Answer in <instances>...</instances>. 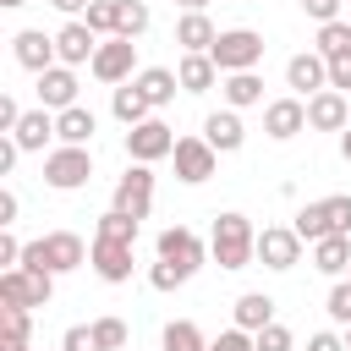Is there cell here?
<instances>
[{"mask_svg": "<svg viewBox=\"0 0 351 351\" xmlns=\"http://www.w3.org/2000/svg\"><path fill=\"white\" fill-rule=\"evenodd\" d=\"M208 258L219 263V269H247L252 258H258V230H252V219L247 214H219L214 219V236H208Z\"/></svg>", "mask_w": 351, "mask_h": 351, "instance_id": "obj_1", "label": "cell"}, {"mask_svg": "<svg viewBox=\"0 0 351 351\" xmlns=\"http://www.w3.org/2000/svg\"><path fill=\"white\" fill-rule=\"evenodd\" d=\"M22 263L27 269H49V274H71V269L88 263V247H82L77 230H49V236H38V241L22 247Z\"/></svg>", "mask_w": 351, "mask_h": 351, "instance_id": "obj_2", "label": "cell"}, {"mask_svg": "<svg viewBox=\"0 0 351 351\" xmlns=\"http://www.w3.org/2000/svg\"><path fill=\"white\" fill-rule=\"evenodd\" d=\"M208 55H214L219 77H230V71H258V60H263V33H252V27H225Z\"/></svg>", "mask_w": 351, "mask_h": 351, "instance_id": "obj_3", "label": "cell"}, {"mask_svg": "<svg viewBox=\"0 0 351 351\" xmlns=\"http://www.w3.org/2000/svg\"><path fill=\"white\" fill-rule=\"evenodd\" d=\"M49 296H55V274L49 269L16 263V269L0 274V302L5 307H49Z\"/></svg>", "mask_w": 351, "mask_h": 351, "instance_id": "obj_4", "label": "cell"}, {"mask_svg": "<svg viewBox=\"0 0 351 351\" xmlns=\"http://www.w3.org/2000/svg\"><path fill=\"white\" fill-rule=\"evenodd\" d=\"M88 181H93V154H88V148L60 143V148L44 159V186H55V192H77V186H88Z\"/></svg>", "mask_w": 351, "mask_h": 351, "instance_id": "obj_5", "label": "cell"}, {"mask_svg": "<svg viewBox=\"0 0 351 351\" xmlns=\"http://www.w3.org/2000/svg\"><path fill=\"white\" fill-rule=\"evenodd\" d=\"M170 154H176V132H170L159 115L126 126V159H132V165H159V159H170Z\"/></svg>", "mask_w": 351, "mask_h": 351, "instance_id": "obj_6", "label": "cell"}, {"mask_svg": "<svg viewBox=\"0 0 351 351\" xmlns=\"http://www.w3.org/2000/svg\"><path fill=\"white\" fill-rule=\"evenodd\" d=\"M132 66H137V38H104L99 44V55L88 60V71L99 77V82H110V88H121V82H132Z\"/></svg>", "mask_w": 351, "mask_h": 351, "instance_id": "obj_7", "label": "cell"}, {"mask_svg": "<svg viewBox=\"0 0 351 351\" xmlns=\"http://www.w3.org/2000/svg\"><path fill=\"white\" fill-rule=\"evenodd\" d=\"M176 181H186V186H203L208 176H214V165H219V148L208 143V137H176Z\"/></svg>", "mask_w": 351, "mask_h": 351, "instance_id": "obj_8", "label": "cell"}, {"mask_svg": "<svg viewBox=\"0 0 351 351\" xmlns=\"http://www.w3.org/2000/svg\"><path fill=\"white\" fill-rule=\"evenodd\" d=\"M258 258H263V269H274V274L296 269V263H302V236H296V225H263V230H258Z\"/></svg>", "mask_w": 351, "mask_h": 351, "instance_id": "obj_9", "label": "cell"}, {"mask_svg": "<svg viewBox=\"0 0 351 351\" xmlns=\"http://www.w3.org/2000/svg\"><path fill=\"white\" fill-rule=\"evenodd\" d=\"M110 208H121V214H132V219H148V208H154V170L148 165H132L121 181H115V203Z\"/></svg>", "mask_w": 351, "mask_h": 351, "instance_id": "obj_10", "label": "cell"}, {"mask_svg": "<svg viewBox=\"0 0 351 351\" xmlns=\"http://www.w3.org/2000/svg\"><path fill=\"white\" fill-rule=\"evenodd\" d=\"M159 258H165V263H181L186 274H197L203 258H208V247L197 241L192 225H165V230H159Z\"/></svg>", "mask_w": 351, "mask_h": 351, "instance_id": "obj_11", "label": "cell"}, {"mask_svg": "<svg viewBox=\"0 0 351 351\" xmlns=\"http://www.w3.org/2000/svg\"><path fill=\"white\" fill-rule=\"evenodd\" d=\"M88 263L104 285H126L132 280V241H110V236H93L88 247Z\"/></svg>", "mask_w": 351, "mask_h": 351, "instance_id": "obj_12", "label": "cell"}, {"mask_svg": "<svg viewBox=\"0 0 351 351\" xmlns=\"http://www.w3.org/2000/svg\"><path fill=\"white\" fill-rule=\"evenodd\" d=\"M307 126L313 132H346L351 126V93H340V88L313 93L307 99Z\"/></svg>", "mask_w": 351, "mask_h": 351, "instance_id": "obj_13", "label": "cell"}, {"mask_svg": "<svg viewBox=\"0 0 351 351\" xmlns=\"http://www.w3.org/2000/svg\"><path fill=\"white\" fill-rule=\"evenodd\" d=\"M99 44H104V38H99L82 16H71V22L55 33V55H60V66H82V60H93V55H99Z\"/></svg>", "mask_w": 351, "mask_h": 351, "instance_id": "obj_14", "label": "cell"}, {"mask_svg": "<svg viewBox=\"0 0 351 351\" xmlns=\"http://www.w3.org/2000/svg\"><path fill=\"white\" fill-rule=\"evenodd\" d=\"M285 88H296V93H324L329 88V60L318 55V49H302V55H291L285 60Z\"/></svg>", "mask_w": 351, "mask_h": 351, "instance_id": "obj_15", "label": "cell"}, {"mask_svg": "<svg viewBox=\"0 0 351 351\" xmlns=\"http://www.w3.org/2000/svg\"><path fill=\"white\" fill-rule=\"evenodd\" d=\"M11 55H16V66H27L33 77H38V71H49V66L60 60V55H55V38H49V33H38V27H22V33L11 38Z\"/></svg>", "mask_w": 351, "mask_h": 351, "instance_id": "obj_16", "label": "cell"}, {"mask_svg": "<svg viewBox=\"0 0 351 351\" xmlns=\"http://www.w3.org/2000/svg\"><path fill=\"white\" fill-rule=\"evenodd\" d=\"M38 104H44V110H55V115H60V110H71V104H77V71H71V66H60V60H55L49 71H38Z\"/></svg>", "mask_w": 351, "mask_h": 351, "instance_id": "obj_17", "label": "cell"}, {"mask_svg": "<svg viewBox=\"0 0 351 351\" xmlns=\"http://www.w3.org/2000/svg\"><path fill=\"white\" fill-rule=\"evenodd\" d=\"M263 132H269L274 143H291L296 132H307V104H302V99H274V104H263Z\"/></svg>", "mask_w": 351, "mask_h": 351, "instance_id": "obj_18", "label": "cell"}, {"mask_svg": "<svg viewBox=\"0 0 351 351\" xmlns=\"http://www.w3.org/2000/svg\"><path fill=\"white\" fill-rule=\"evenodd\" d=\"M203 137H208V143H214L219 154H236V148L247 143V126H241V110H230V104H225V110H214V115L203 121Z\"/></svg>", "mask_w": 351, "mask_h": 351, "instance_id": "obj_19", "label": "cell"}, {"mask_svg": "<svg viewBox=\"0 0 351 351\" xmlns=\"http://www.w3.org/2000/svg\"><path fill=\"white\" fill-rule=\"evenodd\" d=\"M214 38H219V27H214L203 11H181V22H176V44H181L186 55H208Z\"/></svg>", "mask_w": 351, "mask_h": 351, "instance_id": "obj_20", "label": "cell"}, {"mask_svg": "<svg viewBox=\"0 0 351 351\" xmlns=\"http://www.w3.org/2000/svg\"><path fill=\"white\" fill-rule=\"evenodd\" d=\"M11 137H16L22 154H38V148L55 137V110H44V104H38V110H22V121H16Z\"/></svg>", "mask_w": 351, "mask_h": 351, "instance_id": "obj_21", "label": "cell"}, {"mask_svg": "<svg viewBox=\"0 0 351 351\" xmlns=\"http://www.w3.org/2000/svg\"><path fill=\"white\" fill-rule=\"evenodd\" d=\"M93 132H99V115H93L88 104H71V110H60V115H55V137H60V143L88 148V143H93Z\"/></svg>", "mask_w": 351, "mask_h": 351, "instance_id": "obj_22", "label": "cell"}, {"mask_svg": "<svg viewBox=\"0 0 351 351\" xmlns=\"http://www.w3.org/2000/svg\"><path fill=\"white\" fill-rule=\"evenodd\" d=\"M132 82L143 88V99H148L154 110H165V104H176V88H181V77H176L170 66H148V71H137Z\"/></svg>", "mask_w": 351, "mask_h": 351, "instance_id": "obj_23", "label": "cell"}, {"mask_svg": "<svg viewBox=\"0 0 351 351\" xmlns=\"http://www.w3.org/2000/svg\"><path fill=\"white\" fill-rule=\"evenodd\" d=\"M176 77H181V93H208L219 82V66H214V55H181Z\"/></svg>", "mask_w": 351, "mask_h": 351, "instance_id": "obj_24", "label": "cell"}, {"mask_svg": "<svg viewBox=\"0 0 351 351\" xmlns=\"http://www.w3.org/2000/svg\"><path fill=\"white\" fill-rule=\"evenodd\" d=\"M219 93H225L230 110H252V104H263V77L258 71H230L219 82Z\"/></svg>", "mask_w": 351, "mask_h": 351, "instance_id": "obj_25", "label": "cell"}, {"mask_svg": "<svg viewBox=\"0 0 351 351\" xmlns=\"http://www.w3.org/2000/svg\"><path fill=\"white\" fill-rule=\"evenodd\" d=\"M110 110H115V121H121V126H137V121H148V115H154V104L143 99V88H137V82H121V88L110 93Z\"/></svg>", "mask_w": 351, "mask_h": 351, "instance_id": "obj_26", "label": "cell"}, {"mask_svg": "<svg viewBox=\"0 0 351 351\" xmlns=\"http://www.w3.org/2000/svg\"><path fill=\"white\" fill-rule=\"evenodd\" d=\"M313 269H318V274H346V269H351V236H324V241H313Z\"/></svg>", "mask_w": 351, "mask_h": 351, "instance_id": "obj_27", "label": "cell"}, {"mask_svg": "<svg viewBox=\"0 0 351 351\" xmlns=\"http://www.w3.org/2000/svg\"><path fill=\"white\" fill-rule=\"evenodd\" d=\"M236 324L241 329H263V324H274V296H263V291H247V296H236Z\"/></svg>", "mask_w": 351, "mask_h": 351, "instance_id": "obj_28", "label": "cell"}, {"mask_svg": "<svg viewBox=\"0 0 351 351\" xmlns=\"http://www.w3.org/2000/svg\"><path fill=\"white\" fill-rule=\"evenodd\" d=\"M291 225H296V236H302V241H324V236H340V230L329 225V208H324V197H318V203H307V208H296V219H291Z\"/></svg>", "mask_w": 351, "mask_h": 351, "instance_id": "obj_29", "label": "cell"}, {"mask_svg": "<svg viewBox=\"0 0 351 351\" xmlns=\"http://www.w3.org/2000/svg\"><path fill=\"white\" fill-rule=\"evenodd\" d=\"M82 22H88L99 38H115V33H121V0H88Z\"/></svg>", "mask_w": 351, "mask_h": 351, "instance_id": "obj_30", "label": "cell"}, {"mask_svg": "<svg viewBox=\"0 0 351 351\" xmlns=\"http://www.w3.org/2000/svg\"><path fill=\"white\" fill-rule=\"evenodd\" d=\"M165 351H208V340L192 318H170L165 324Z\"/></svg>", "mask_w": 351, "mask_h": 351, "instance_id": "obj_31", "label": "cell"}, {"mask_svg": "<svg viewBox=\"0 0 351 351\" xmlns=\"http://www.w3.org/2000/svg\"><path fill=\"white\" fill-rule=\"evenodd\" d=\"M318 55L335 60V55H351V22H318Z\"/></svg>", "mask_w": 351, "mask_h": 351, "instance_id": "obj_32", "label": "cell"}, {"mask_svg": "<svg viewBox=\"0 0 351 351\" xmlns=\"http://www.w3.org/2000/svg\"><path fill=\"white\" fill-rule=\"evenodd\" d=\"M137 230H143V219L110 208V214H99V230H93V236H110V241H132V247H137Z\"/></svg>", "mask_w": 351, "mask_h": 351, "instance_id": "obj_33", "label": "cell"}, {"mask_svg": "<svg viewBox=\"0 0 351 351\" xmlns=\"http://www.w3.org/2000/svg\"><path fill=\"white\" fill-rule=\"evenodd\" d=\"M148 0H121V38H143L148 33Z\"/></svg>", "mask_w": 351, "mask_h": 351, "instance_id": "obj_34", "label": "cell"}, {"mask_svg": "<svg viewBox=\"0 0 351 351\" xmlns=\"http://www.w3.org/2000/svg\"><path fill=\"white\" fill-rule=\"evenodd\" d=\"M93 340H99V351H126V324L121 318H93Z\"/></svg>", "mask_w": 351, "mask_h": 351, "instance_id": "obj_35", "label": "cell"}, {"mask_svg": "<svg viewBox=\"0 0 351 351\" xmlns=\"http://www.w3.org/2000/svg\"><path fill=\"white\" fill-rule=\"evenodd\" d=\"M186 280H192V274H186L181 263H165V258L148 269V285H154V291H176V285H186Z\"/></svg>", "mask_w": 351, "mask_h": 351, "instance_id": "obj_36", "label": "cell"}, {"mask_svg": "<svg viewBox=\"0 0 351 351\" xmlns=\"http://www.w3.org/2000/svg\"><path fill=\"white\" fill-rule=\"evenodd\" d=\"M208 351H258V340H252V329L230 324L225 335H214V340H208Z\"/></svg>", "mask_w": 351, "mask_h": 351, "instance_id": "obj_37", "label": "cell"}, {"mask_svg": "<svg viewBox=\"0 0 351 351\" xmlns=\"http://www.w3.org/2000/svg\"><path fill=\"white\" fill-rule=\"evenodd\" d=\"M252 340H258V351H296V340H291V329H285V324H263Z\"/></svg>", "mask_w": 351, "mask_h": 351, "instance_id": "obj_38", "label": "cell"}, {"mask_svg": "<svg viewBox=\"0 0 351 351\" xmlns=\"http://www.w3.org/2000/svg\"><path fill=\"white\" fill-rule=\"evenodd\" d=\"M0 329H5V340H27V329H33L27 307H0Z\"/></svg>", "mask_w": 351, "mask_h": 351, "instance_id": "obj_39", "label": "cell"}, {"mask_svg": "<svg viewBox=\"0 0 351 351\" xmlns=\"http://www.w3.org/2000/svg\"><path fill=\"white\" fill-rule=\"evenodd\" d=\"M324 208H329V225H335L340 236H351V192H335V197H324Z\"/></svg>", "mask_w": 351, "mask_h": 351, "instance_id": "obj_40", "label": "cell"}, {"mask_svg": "<svg viewBox=\"0 0 351 351\" xmlns=\"http://www.w3.org/2000/svg\"><path fill=\"white\" fill-rule=\"evenodd\" d=\"M60 351H99V340H93V324H71V329L60 335Z\"/></svg>", "mask_w": 351, "mask_h": 351, "instance_id": "obj_41", "label": "cell"}, {"mask_svg": "<svg viewBox=\"0 0 351 351\" xmlns=\"http://www.w3.org/2000/svg\"><path fill=\"white\" fill-rule=\"evenodd\" d=\"M324 307H329V318H335V324H351V280H340V285L329 291V302H324Z\"/></svg>", "mask_w": 351, "mask_h": 351, "instance_id": "obj_42", "label": "cell"}, {"mask_svg": "<svg viewBox=\"0 0 351 351\" xmlns=\"http://www.w3.org/2000/svg\"><path fill=\"white\" fill-rule=\"evenodd\" d=\"M329 88L351 93V55H335V60H329Z\"/></svg>", "mask_w": 351, "mask_h": 351, "instance_id": "obj_43", "label": "cell"}, {"mask_svg": "<svg viewBox=\"0 0 351 351\" xmlns=\"http://www.w3.org/2000/svg\"><path fill=\"white\" fill-rule=\"evenodd\" d=\"M302 11H307L313 22H335V16H340V0H302Z\"/></svg>", "mask_w": 351, "mask_h": 351, "instance_id": "obj_44", "label": "cell"}, {"mask_svg": "<svg viewBox=\"0 0 351 351\" xmlns=\"http://www.w3.org/2000/svg\"><path fill=\"white\" fill-rule=\"evenodd\" d=\"M0 263H5V269H16V263H22V241H16L11 230H0Z\"/></svg>", "mask_w": 351, "mask_h": 351, "instance_id": "obj_45", "label": "cell"}, {"mask_svg": "<svg viewBox=\"0 0 351 351\" xmlns=\"http://www.w3.org/2000/svg\"><path fill=\"white\" fill-rule=\"evenodd\" d=\"M16 121H22L16 99H11V93H0V132H16Z\"/></svg>", "mask_w": 351, "mask_h": 351, "instance_id": "obj_46", "label": "cell"}, {"mask_svg": "<svg viewBox=\"0 0 351 351\" xmlns=\"http://www.w3.org/2000/svg\"><path fill=\"white\" fill-rule=\"evenodd\" d=\"M16 154H22V148H16V137H0V176H11V170H16Z\"/></svg>", "mask_w": 351, "mask_h": 351, "instance_id": "obj_47", "label": "cell"}, {"mask_svg": "<svg viewBox=\"0 0 351 351\" xmlns=\"http://www.w3.org/2000/svg\"><path fill=\"white\" fill-rule=\"evenodd\" d=\"M16 208H22V203H16V192H0V230H11V225H16Z\"/></svg>", "mask_w": 351, "mask_h": 351, "instance_id": "obj_48", "label": "cell"}, {"mask_svg": "<svg viewBox=\"0 0 351 351\" xmlns=\"http://www.w3.org/2000/svg\"><path fill=\"white\" fill-rule=\"evenodd\" d=\"M307 351H346V340H340V335H329V329H318V335L307 340Z\"/></svg>", "mask_w": 351, "mask_h": 351, "instance_id": "obj_49", "label": "cell"}, {"mask_svg": "<svg viewBox=\"0 0 351 351\" xmlns=\"http://www.w3.org/2000/svg\"><path fill=\"white\" fill-rule=\"evenodd\" d=\"M55 11H66V16H77V11H88V0H49Z\"/></svg>", "mask_w": 351, "mask_h": 351, "instance_id": "obj_50", "label": "cell"}, {"mask_svg": "<svg viewBox=\"0 0 351 351\" xmlns=\"http://www.w3.org/2000/svg\"><path fill=\"white\" fill-rule=\"evenodd\" d=\"M176 5H181V11H203L208 0H176Z\"/></svg>", "mask_w": 351, "mask_h": 351, "instance_id": "obj_51", "label": "cell"}, {"mask_svg": "<svg viewBox=\"0 0 351 351\" xmlns=\"http://www.w3.org/2000/svg\"><path fill=\"white\" fill-rule=\"evenodd\" d=\"M340 154H346V165H351V132H340Z\"/></svg>", "mask_w": 351, "mask_h": 351, "instance_id": "obj_52", "label": "cell"}, {"mask_svg": "<svg viewBox=\"0 0 351 351\" xmlns=\"http://www.w3.org/2000/svg\"><path fill=\"white\" fill-rule=\"evenodd\" d=\"M0 351H27V340H5V346H0Z\"/></svg>", "mask_w": 351, "mask_h": 351, "instance_id": "obj_53", "label": "cell"}, {"mask_svg": "<svg viewBox=\"0 0 351 351\" xmlns=\"http://www.w3.org/2000/svg\"><path fill=\"white\" fill-rule=\"evenodd\" d=\"M0 5H5V11H16V5H27V0H0Z\"/></svg>", "mask_w": 351, "mask_h": 351, "instance_id": "obj_54", "label": "cell"}, {"mask_svg": "<svg viewBox=\"0 0 351 351\" xmlns=\"http://www.w3.org/2000/svg\"><path fill=\"white\" fill-rule=\"evenodd\" d=\"M346 351H351V324H346Z\"/></svg>", "mask_w": 351, "mask_h": 351, "instance_id": "obj_55", "label": "cell"}, {"mask_svg": "<svg viewBox=\"0 0 351 351\" xmlns=\"http://www.w3.org/2000/svg\"><path fill=\"white\" fill-rule=\"evenodd\" d=\"M346 274H351V269H346Z\"/></svg>", "mask_w": 351, "mask_h": 351, "instance_id": "obj_56", "label": "cell"}]
</instances>
